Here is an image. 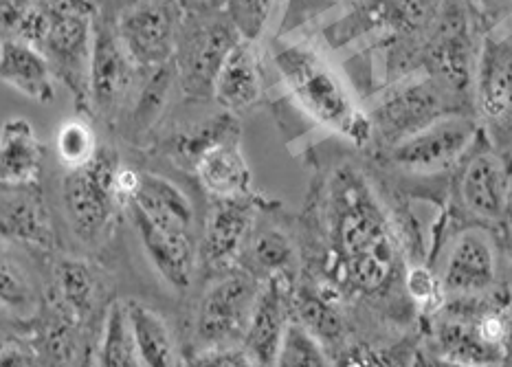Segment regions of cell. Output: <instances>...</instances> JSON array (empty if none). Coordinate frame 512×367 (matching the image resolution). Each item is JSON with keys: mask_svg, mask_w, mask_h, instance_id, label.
<instances>
[{"mask_svg": "<svg viewBox=\"0 0 512 367\" xmlns=\"http://www.w3.org/2000/svg\"><path fill=\"white\" fill-rule=\"evenodd\" d=\"M236 132H242L238 117L233 113H227V110H222L218 115H211L205 121H198V124L176 132V137L172 141L174 152L170 154H174V159L181 163L185 170L194 172L198 159L203 157L211 146H216L218 141L229 135H236Z\"/></svg>", "mask_w": 512, "mask_h": 367, "instance_id": "obj_29", "label": "cell"}, {"mask_svg": "<svg viewBox=\"0 0 512 367\" xmlns=\"http://www.w3.org/2000/svg\"><path fill=\"white\" fill-rule=\"evenodd\" d=\"M139 233L141 247L146 251L154 269L176 291H187L192 286V277L198 260V247L194 233H181L154 225V222L130 214Z\"/></svg>", "mask_w": 512, "mask_h": 367, "instance_id": "obj_19", "label": "cell"}, {"mask_svg": "<svg viewBox=\"0 0 512 367\" xmlns=\"http://www.w3.org/2000/svg\"><path fill=\"white\" fill-rule=\"evenodd\" d=\"M185 11H214V9H225L227 0H181Z\"/></svg>", "mask_w": 512, "mask_h": 367, "instance_id": "obj_36", "label": "cell"}, {"mask_svg": "<svg viewBox=\"0 0 512 367\" xmlns=\"http://www.w3.org/2000/svg\"><path fill=\"white\" fill-rule=\"evenodd\" d=\"M273 64L288 93L317 124L348 139L359 150L372 146L370 115L356 106L348 84L315 44H282L273 53Z\"/></svg>", "mask_w": 512, "mask_h": 367, "instance_id": "obj_3", "label": "cell"}, {"mask_svg": "<svg viewBox=\"0 0 512 367\" xmlns=\"http://www.w3.org/2000/svg\"><path fill=\"white\" fill-rule=\"evenodd\" d=\"M183 18L181 0H132L119 9L115 22L130 58L143 71H152L174 60Z\"/></svg>", "mask_w": 512, "mask_h": 367, "instance_id": "obj_12", "label": "cell"}, {"mask_svg": "<svg viewBox=\"0 0 512 367\" xmlns=\"http://www.w3.org/2000/svg\"><path fill=\"white\" fill-rule=\"evenodd\" d=\"M262 207L247 249H244L240 269L249 271L260 282L282 277V280L297 284L299 271H302L299 240H295L293 233L280 225V220H264Z\"/></svg>", "mask_w": 512, "mask_h": 367, "instance_id": "obj_18", "label": "cell"}, {"mask_svg": "<svg viewBox=\"0 0 512 367\" xmlns=\"http://www.w3.org/2000/svg\"><path fill=\"white\" fill-rule=\"evenodd\" d=\"M484 130L473 113H460L438 119L436 124L416 132L396 146L376 152L378 163L409 179H433V176L458 170Z\"/></svg>", "mask_w": 512, "mask_h": 367, "instance_id": "obj_6", "label": "cell"}, {"mask_svg": "<svg viewBox=\"0 0 512 367\" xmlns=\"http://www.w3.org/2000/svg\"><path fill=\"white\" fill-rule=\"evenodd\" d=\"M475 117L499 152L512 150V36L486 38L477 64Z\"/></svg>", "mask_w": 512, "mask_h": 367, "instance_id": "obj_13", "label": "cell"}, {"mask_svg": "<svg viewBox=\"0 0 512 367\" xmlns=\"http://www.w3.org/2000/svg\"><path fill=\"white\" fill-rule=\"evenodd\" d=\"M277 0H227L225 11L244 40L258 42L266 29Z\"/></svg>", "mask_w": 512, "mask_h": 367, "instance_id": "obj_33", "label": "cell"}, {"mask_svg": "<svg viewBox=\"0 0 512 367\" xmlns=\"http://www.w3.org/2000/svg\"><path fill=\"white\" fill-rule=\"evenodd\" d=\"M504 240H506V242H504V251H506L508 262H510V266H512V229L506 233Z\"/></svg>", "mask_w": 512, "mask_h": 367, "instance_id": "obj_38", "label": "cell"}, {"mask_svg": "<svg viewBox=\"0 0 512 367\" xmlns=\"http://www.w3.org/2000/svg\"><path fill=\"white\" fill-rule=\"evenodd\" d=\"M49 11L51 27L44 55L55 77L69 86L80 110H88V80H91L93 38H95V0H40Z\"/></svg>", "mask_w": 512, "mask_h": 367, "instance_id": "obj_7", "label": "cell"}, {"mask_svg": "<svg viewBox=\"0 0 512 367\" xmlns=\"http://www.w3.org/2000/svg\"><path fill=\"white\" fill-rule=\"evenodd\" d=\"M0 291H3V308L5 315L14 313L16 321H31L38 310L36 288L31 284L29 273L22 269V264L14 258L3 255V266H0Z\"/></svg>", "mask_w": 512, "mask_h": 367, "instance_id": "obj_30", "label": "cell"}, {"mask_svg": "<svg viewBox=\"0 0 512 367\" xmlns=\"http://www.w3.org/2000/svg\"><path fill=\"white\" fill-rule=\"evenodd\" d=\"M0 233H3L5 242L25 244L29 249H55L51 214L47 205H44V196L38 183L3 185Z\"/></svg>", "mask_w": 512, "mask_h": 367, "instance_id": "obj_17", "label": "cell"}, {"mask_svg": "<svg viewBox=\"0 0 512 367\" xmlns=\"http://www.w3.org/2000/svg\"><path fill=\"white\" fill-rule=\"evenodd\" d=\"M194 174L211 198L253 194L251 168L242 154V132L229 135L211 146L198 159Z\"/></svg>", "mask_w": 512, "mask_h": 367, "instance_id": "obj_22", "label": "cell"}, {"mask_svg": "<svg viewBox=\"0 0 512 367\" xmlns=\"http://www.w3.org/2000/svg\"><path fill=\"white\" fill-rule=\"evenodd\" d=\"M510 165L486 135L475 152L466 154L455 174V198L466 216L477 225H502L510 218Z\"/></svg>", "mask_w": 512, "mask_h": 367, "instance_id": "obj_11", "label": "cell"}, {"mask_svg": "<svg viewBox=\"0 0 512 367\" xmlns=\"http://www.w3.org/2000/svg\"><path fill=\"white\" fill-rule=\"evenodd\" d=\"M126 209L128 214H137L165 229L181 233H194L196 229V211L192 200L181 187L161 174L141 172L137 192L130 198Z\"/></svg>", "mask_w": 512, "mask_h": 367, "instance_id": "obj_20", "label": "cell"}, {"mask_svg": "<svg viewBox=\"0 0 512 367\" xmlns=\"http://www.w3.org/2000/svg\"><path fill=\"white\" fill-rule=\"evenodd\" d=\"M42 143L27 119L5 121L0 143V181L3 185L38 183L42 170Z\"/></svg>", "mask_w": 512, "mask_h": 367, "instance_id": "obj_25", "label": "cell"}, {"mask_svg": "<svg viewBox=\"0 0 512 367\" xmlns=\"http://www.w3.org/2000/svg\"><path fill=\"white\" fill-rule=\"evenodd\" d=\"M174 84H178L174 62L163 64L159 69H152L146 73L135 104L130 106L126 115V128L130 137L143 135V132H148L157 124V119L161 117L165 106H168Z\"/></svg>", "mask_w": 512, "mask_h": 367, "instance_id": "obj_27", "label": "cell"}, {"mask_svg": "<svg viewBox=\"0 0 512 367\" xmlns=\"http://www.w3.org/2000/svg\"><path fill=\"white\" fill-rule=\"evenodd\" d=\"M297 284L273 277L262 282L258 304L253 308L242 346L253 365H275L284 332L293 319V288Z\"/></svg>", "mask_w": 512, "mask_h": 367, "instance_id": "obj_16", "label": "cell"}, {"mask_svg": "<svg viewBox=\"0 0 512 367\" xmlns=\"http://www.w3.org/2000/svg\"><path fill=\"white\" fill-rule=\"evenodd\" d=\"M275 365H297V367H319V365H332V359L328 350L324 348L313 332H310L302 321L297 317L291 319L288 324L280 354H277V363Z\"/></svg>", "mask_w": 512, "mask_h": 367, "instance_id": "obj_31", "label": "cell"}, {"mask_svg": "<svg viewBox=\"0 0 512 367\" xmlns=\"http://www.w3.org/2000/svg\"><path fill=\"white\" fill-rule=\"evenodd\" d=\"M504 363L512 365V317H508V337L504 343Z\"/></svg>", "mask_w": 512, "mask_h": 367, "instance_id": "obj_37", "label": "cell"}, {"mask_svg": "<svg viewBox=\"0 0 512 367\" xmlns=\"http://www.w3.org/2000/svg\"><path fill=\"white\" fill-rule=\"evenodd\" d=\"M216 104L227 113H247L262 99V66L255 42L242 40L231 51L214 86Z\"/></svg>", "mask_w": 512, "mask_h": 367, "instance_id": "obj_24", "label": "cell"}, {"mask_svg": "<svg viewBox=\"0 0 512 367\" xmlns=\"http://www.w3.org/2000/svg\"><path fill=\"white\" fill-rule=\"evenodd\" d=\"M126 308L130 315L132 330L141 354V363L150 367H170L178 365V350L174 335L157 310L137 299H126Z\"/></svg>", "mask_w": 512, "mask_h": 367, "instance_id": "obj_26", "label": "cell"}, {"mask_svg": "<svg viewBox=\"0 0 512 367\" xmlns=\"http://www.w3.org/2000/svg\"><path fill=\"white\" fill-rule=\"evenodd\" d=\"M146 71L130 58L119 40L117 22L102 11L95 18L91 80H88V110L106 119L108 124L119 121L124 110L135 104L139 95L137 82H143Z\"/></svg>", "mask_w": 512, "mask_h": 367, "instance_id": "obj_10", "label": "cell"}, {"mask_svg": "<svg viewBox=\"0 0 512 367\" xmlns=\"http://www.w3.org/2000/svg\"><path fill=\"white\" fill-rule=\"evenodd\" d=\"M102 282L95 269L84 260L62 258L53 266V284L47 291V306L77 321L82 328L99 306Z\"/></svg>", "mask_w": 512, "mask_h": 367, "instance_id": "obj_21", "label": "cell"}, {"mask_svg": "<svg viewBox=\"0 0 512 367\" xmlns=\"http://www.w3.org/2000/svg\"><path fill=\"white\" fill-rule=\"evenodd\" d=\"M510 218H512V189H510Z\"/></svg>", "mask_w": 512, "mask_h": 367, "instance_id": "obj_39", "label": "cell"}, {"mask_svg": "<svg viewBox=\"0 0 512 367\" xmlns=\"http://www.w3.org/2000/svg\"><path fill=\"white\" fill-rule=\"evenodd\" d=\"M405 251L398 220L367 168L345 154L317 163L299 218L297 282L343 310L383 308L409 299Z\"/></svg>", "mask_w": 512, "mask_h": 367, "instance_id": "obj_1", "label": "cell"}, {"mask_svg": "<svg viewBox=\"0 0 512 367\" xmlns=\"http://www.w3.org/2000/svg\"><path fill=\"white\" fill-rule=\"evenodd\" d=\"M119 154L99 146L91 163L77 170H66L62 181V203L71 231L86 244H95L106 236L117 209L124 207L117 194Z\"/></svg>", "mask_w": 512, "mask_h": 367, "instance_id": "obj_8", "label": "cell"}, {"mask_svg": "<svg viewBox=\"0 0 512 367\" xmlns=\"http://www.w3.org/2000/svg\"><path fill=\"white\" fill-rule=\"evenodd\" d=\"M260 291L262 282L244 269L218 275L196 306L194 352L214 346H242Z\"/></svg>", "mask_w": 512, "mask_h": 367, "instance_id": "obj_9", "label": "cell"}, {"mask_svg": "<svg viewBox=\"0 0 512 367\" xmlns=\"http://www.w3.org/2000/svg\"><path fill=\"white\" fill-rule=\"evenodd\" d=\"M499 251L493 231L486 225H471L453 238L440 271V284L447 299L484 297L497 291Z\"/></svg>", "mask_w": 512, "mask_h": 367, "instance_id": "obj_15", "label": "cell"}, {"mask_svg": "<svg viewBox=\"0 0 512 367\" xmlns=\"http://www.w3.org/2000/svg\"><path fill=\"white\" fill-rule=\"evenodd\" d=\"M211 200L198 258L214 275H225L240 269L262 203L255 194Z\"/></svg>", "mask_w": 512, "mask_h": 367, "instance_id": "obj_14", "label": "cell"}, {"mask_svg": "<svg viewBox=\"0 0 512 367\" xmlns=\"http://www.w3.org/2000/svg\"><path fill=\"white\" fill-rule=\"evenodd\" d=\"M55 150H58V159L64 170H77L95 159L99 143L86 121L73 119L60 126L58 137H55Z\"/></svg>", "mask_w": 512, "mask_h": 367, "instance_id": "obj_32", "label": "cell"}, {"mask_svg": "<svg viewBox=\"0 0 512 367\" xmlns=\"http://www.w3.org/2000/svg\"><path fill=\"white\" fill-rule=\"evenodd\" d=\"M469 5L482 31H491L512 14V0H469Z\"/></svg>", "mask_w": 512, "mask_h": 367, "instance_id": "obj_35", "label": "cell"}, {"mask_svg": "<svg viewBox=\"0 0 512 367\" xmlns=\"http://www.w3.org/2000/svg\"><path fill=\"white\" fill-rule=\"evenodd\" d=\"M242 33L225 9L185 11L174 66L178 86L189 99H214V86Z\"/></svg>", "mask_w": 512, "mask_h": 367, "instance_id": "obj_5", "label": "cell"}, {"mask_svg": "<svg viewBox=\"0 0 512 367\" xmlns=\"http://www.w3.org/2000/svg\"><path fill=\"white\" fill-rule=\"evenodd\" d=\"M95 363L106 365V367L143 365L137 339H135V330H132V324H130L126 299H115V302L106 310L102 339H99Z\"/></svg>", "mask_w": 512, "mask_h": 367, "instance_id": "obj_28", "label": "cell"}, {"mask_svg": "<svg viewBox=\"0 0 512 367\" xmlns=\"http://www.w3.org/2000/svg\"><path fill=\"white\" fill-rule=\"evenodd\" d=\"M187 365L238 367V365H253V361L247 354V350H244V346H214V348H205L189 354Z\"/></svg>", "mask_w": 512, "mask_h": 367, "instance_id": "obj_34", "label": "cell"}, {"mask_svg": "<svg viewBox=\"0 0 512 367\" xmlns=\"http://www.w3.org/2000/svg\"><path fill=\"white\" fill-rule=\"evenodd\" d=\"M444 0H345L343 14L324 29L330 49L376 36L385 51L387 84L418 71V55Z\"/></svg>", "mask_w": 512, "mask_h": 367, "instance_id": "obj_2", "label": "cell"}, {"mask_svg": "<svg viewBox=\"0 0 512 367\" xmlns=\"http://www.w3.org/2000/svg\"><path fill=\"white\" fill-rule=\"evenodd\" d=\"M0 77L18 93L27 95L38 104H51L55 97V77L53 66L44 51L31 47V44L3 38L0 49Z\"/></svg>", "mask_w": 512, "mask_h": 367, "instance_id": "obj_23", "label": "cell"}, {"mask_svg": "<svg viewBox=\"0 0 512 367\" xmlns=\"http://www.w3.org/2000/svg\"><path fill=\"white\" fill-rule=\"evenodd\" d=\"M460 113H473L469 99L453 93L436 77L416 71L400 80L387 84L383 95L376 99L370 115L372 121V146L381 152L396 146L416 132L436 124L438 119Z\"/></svg>", "mask_w": 512, "mask_h": 367, "instance_id": "obj_4", "label": "cell"}]
</instances>
